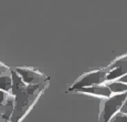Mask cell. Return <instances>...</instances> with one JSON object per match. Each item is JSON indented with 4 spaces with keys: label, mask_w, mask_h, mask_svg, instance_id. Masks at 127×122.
I'll list each match as a JSON object with an SVG mask.
<instances>
[{
    "label": "cell",
    "mask_w": 127,
    "mask_h": 122,
    "mask_svg": "<svg viewBox=\"0 0 127 122\" xmlns=\"http://www.w3.org/2000/svg\"><path fill=\"white\" fill-rule=\"evenodd\" d=\"M11 94L13 96L14 107L10 121L20 122L21 119L24 118L26 114L30 111L39 97L42 94L48 82L41 84H26L16 71L11 72Z\"/></svg>",
    "instance_id": "6da1fadb"
},
{
    "label": "cell",
    "mask_w": 127,
    "mask_h": 122,
    "mask_svg": "<svg viewBox=\"0 0 127 122\" xmlns=\"http://www.w3.org/2000/svg\"><path fill=\"white\" fill-rule=\"evenodd\" d=\"M127 98V91L122 93H113L111 97L104 98L99 103V122H109L111 119L121 111Z\"/></svg>",
    "instance_id": "7a4b0ae2"
},
{
    "label": "cell",
    "mask_w": 127,
    "mask_h": 122,
    "mask_svg": "<svg viewBox=\"0 0 127 122\" xmlns=\"http://www.w3.org/2000/svg\"><path fill=\"white\" fill-rule=\"evenodd\" d=\"M108 73V69L106 67L105 68H99V69H95L92 71H89L84 74H82L80 78H77V80L74 82L71 87L69 88L67 91H79L80 89L85 87H91V85L95 84H102L106 82V75Z\"/></svg>",
    "instance_id": "3957f363"
},
{
    "label": "cell",
    "mask_w": 127,
    "mask_h": 122,
    "mask_svg": "<svg viewBox=\"0 0 127 122\" xmlns=\"http://www.w3.org/2000/svg\"><path fill=\"white\" fill-rule=\"evenodd\" d=\"M16 72L26 84H41L48 82V77L32 68H17Z\"/></svg>",
    "instance_id": "277c9868"
},
{
    "label": "cell",
    "mask_w": 127,
    "mask_h": 122,
    "mask_svg": "<svg viewBox=\"0 0 127 122\" xmlns=\"http://www.w3.org/2000/svg\"><path fill=\"white\" fill-rule=\"evenodd\" d=\"M79 93H83V94H86V96H92V97H98V98H108L111 97L112 94V91L109 90V88L107 87L105 83H102V84H95V85H91V87H85V88H82L80 89Z\"/></svg>",
    "instance_id": "5b68a950"
},
{
    "label": "cell",
    "mask_w": 127,
    "mask_h": 122,
    "mask_svg": "<svg viewBox=\"0 0 127 122\" xmlns=\"http://www.w3.org/2000/svg\"><path fill=\"white\" fill-rule=\"evenodd\" d=\"M106 85L109 88V90L112 91V93H122V92L127 91V83L117 81V80H114V81H107Z\"/></svg>",
    "instance_id": "8992f818"
},
{
    "label": "cell",
    "mask_w": 127,
    "mask_h": 122,
    "mask_svg": "<svg viewBox=\"0 0 127 122\" xmlns=\"http://www.w3.org/2000/svg\"><path fill=\"white\" fill-rule=\"evenodd\" d=\"M117 67L127 69V53L124 56H121V57H117L116 59H114L106 68L108 70H111V69H114V68H117Z\"/></svg>",
    "instance_id": "52a82bcc"
},
{
    "label": "cell",
    "mask_w": 127,
    "mask_h": 122,
    "mask_svg": "<svg viewBox=\"0 0 127 122\" xmlns=\"http://www.w3.org/2000/svg\"><path fill=\"white\" fill-rule=\"evenodd\" d=\"M12 88V78L8 74L0 75V90L6 92H10Z\"/></svg>",
    "instance_id": "ba28073f"
},
{
    "label": "cell",
    "mask_w": 127,
    "mask_h": 122,
    "mask_svg": "<svg viewBox=\"0 0 127 122\" xmlns=\"http://www.w3.org/2000/svg\"><path fill=\"white\" fill-rule=\"evenodd\" d=\"M109 122H127V113L118 112V113H116L115 116L111 119Z\"/></svg>",
    "instance_id": "9c48e42d"
},
{
    "label": "cell",
    "mask_w": 127,
    "mask_h": 122,
    "mask_svg": "<svg viewBox=\"0 0 127 122\" xmlns=\"http://www.w3.org/2000/svg\"><path fill=\"white\" fill-rule=\"evenodd\" d=\"M11 96H10V93H9V92H6V91L0 90V104H3Z\"/></svg>",
    "instance_id": "30bf717a"
},
{
    "label": "cell",
    "mask_w": 127,
    "mask_h": 122,
    "mask_svg": "<svg viewBox=\"0 0 127 122\" xmlns=\"http://www.w3.org/2000/svg\"><path fill=\"white\" fill-rule=\"evenodd\" d=\"M6 72H10L9 68H8V67H6V65H3L1 62H0V75L6 74Z\"/></svg>",
    "instance_id": "8fae6325"
},
{
    "label": "cell",
    "mask_w": 127,
    "mask_h": 122,
    "mask_svg": "<svg viewBox=\"0 0 127 122\" xmlns=\"http://www.w3.org/2000/svg\"><path fill=\"white\" fill-rule=\"evenodd\" d=\"M119 112H122V113H127V98H126L125 102H124L123 107H122V109H121V111Z\"/></svg>",
    "instance_id": "7c38bea8"
},
{
    "label": "cell",
    "mask_w": 127,
    "mask_h": 122,
    "mask_svg": "<svg viewBox=\"0 0 127 122\" xmlns=\"http://www.w3.org/2000/svg\"><path fill=\"white\" fill-rule=\"evenodd\" d=\"M117 81H121V82H124V83H127V73H125L124 75H122L121 78L117 79Z\"/></svg>",
    "instance_id": "4fadbf2b"
},
{
    "label": "cell",
    "mask_w": 127,
    "mask_h": 122,
    "mask_svg": "<svg viewBox=\"0 0 127 122\" xmlns=\"http://www.w3.org/2000/svg\"><path fill=\"white\" fill-rule=\"evenodd\" d=\"M0 122H7V120H0Z\"/></svg>",
    "instance_id": "5bb4252c"
},
{
    "label": "cell",
    "mask_w": 127,
    "mask_h": 122,
    "mask_svg": "<svg viewBox=\"0 0 127 122\" xmlns=\"http://www.w3.org/2000/svg\"><path fill=\"white\" fill-rule=\"evenodd\" d=\"M0 120H2V119H1V116H0Z\"/></svg>",
    "instance_id": "9a60e30c"
}]
</instances>
